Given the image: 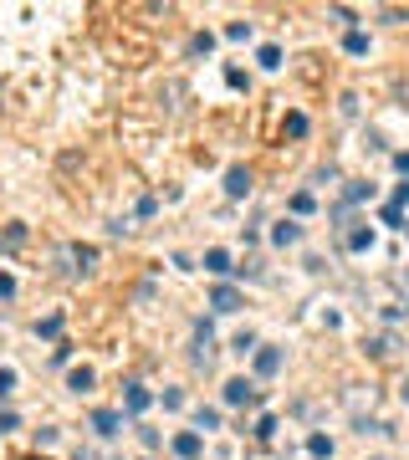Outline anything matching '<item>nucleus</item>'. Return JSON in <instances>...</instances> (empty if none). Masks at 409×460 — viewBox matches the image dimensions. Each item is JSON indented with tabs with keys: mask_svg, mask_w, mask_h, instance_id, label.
Masks as SVG:
<instances>
[{
	"mask_svg": "<svg viewBox=\"0 0 409 460\" xmlns=\"http://www.w3.org/2000/svg\"><path fill=\"white\" fill-rule=\"evenodd\" d=\"M16 394V368H0V399H11Z\"/></svg>",
	"mask_w": 409,
	"mask_h": 460,
	"instance_id": "nucleus-24",
	"label": "nucleus"
},
{
	"mask_svg": "<svg viewBox=\"0 0 409 460\" xmlns=\"http://www.w3.org/2000/svg\"><path fill=\"white\" fill-rule=\"evenodd\" d=\"M205 271H210V276H225V271H235V266H230V256H225L220 246H210V251H205Z\"/></svg>",
	"mask_w": 409,
	"mask_h": 460,
	"instance_id": "nucleus-9",
	"label": "nucleus"
},
{
	"mask_svg": "<svg viewBox=\"0 0 409 460\" xmlns=\"http://www.w3.org/2000/svg\"><path fill=\"white\" fill-rule=\"evenodd\" d=\"M276 368H282V348H256V374L271 379Z\"/></svg>",
	"mask_w": 409,
	"mask_h": 460,
	"instance_id": "nucleus-7",
	"label": "nucleus"
},
{
	"mask_svg": "<svg viewBox=\"0 0 409 460\" xmlns=\"http://www.w3.org/2000/svg\"><path fill=\"white\" fill-rule=\"evenodd\" d=\"M399 394H404V404H409V374H404V389H399Z\"/></svg>",
	"mask_w": 409,
	"mask_h": 460,
	"instance_id": "nucleus-34",
	"label": "nucleus"
},
{
	"mask_svg": "<svg viewBox=\"0 0 409 460\" xmlns=\"http://www.w3.org/2000/svg\"><path fill=\"white\" fill-rule=\"evenodd\" d=\"M394 205H409V184H394Z\"/></svg>",
	"mask_w": 409,
	"mask_h": 460,
	"instance_id": "nucleus-33",
	"label": "nucleus"
},
{
	"mask_svg": "<svg viewBox=\"0 0 409 460\" xmlns=\"http://www.w3.org/2000/svg\"><path fill=\"white\" fill-rule=\"evenodd\" d=\"M210 47H215V36H210V31H200L195 41H189V52H210Z\"/></svg>",
	"mask_w": 409,
	"mask_h": 460,
	"instance_id": "nucleus-29",
	"label": "nucleus"
},
{
	"mask_svg": "<svg viewBox=\"0 0 409 460\" xmlns=\"http://www.w3.org/2000/svg\"><path fill=\"white\" fill-rule=\"evenodd\" d=\"M271 240L287 251V246H297V240H302V225H297V220H276V225H271Z\"/></svg>",
	"mask_w": 409,
	"mask_h": 460,
	"instance_id": "nucleus-6",
	"label": "nucleus"
},
{
	"mask_svg": "<svg viewBox=\"0 0 409 460\" xmlns=\"http://www.w3.org/2000/svg\"><path fill=\"white\" fill-rule=\"evenodd\" d=\"M0 297H16V276L11 271H0Z\"/></svg>",
	"mask_w": 409,
	"mask_h": 460,
	"instance_id": "nucleus-31",
	"label": "nucleus"
},
{
	"mask_svg": "<svg viewBox=\"0 0 409 460\" xmlns=\"http://www.w3.org/2000/svg\"><path fill=\"white\" fill-rule=\"evenodd\" d=\"M287 134L302 138V134H307V113H287Z\"/></svg>",
	"mask_w": 409,
	"mask_h": 460,
	"instance_id": "nucleus-20",
	"label": "nucleus"
},
{
	"mask_svg": "<svg viewBox=\"0 0 409 460\" xmlns=\"http://www.w3.org/2000/svg\"><path fill=\"white\" fill-rule=\"evenodd\" d=\"M312 205H317V200H312L307 189H302V194H292V215H312Z\"/></svg>",
	"mask_w": 409,
	"mask_h": 460,
	"instance_id": "nucleus-23",
	"label": "nucleus"
},
{
	"mask_svg": "<svg viewBox=\"0 0 409 460\" xmlns=\"http://www.w3.org/2000/svg\"><path fill=\"white\" fill-rule=\"evenodd\" d=\"M369 194H374V184H348V200H343V205H348V210H353L358 200H369Z\"/></svg>",
	"mask_w": 409,
	"mask_h": 460,
	"instance_id": "nucleus-22",
	"label": "nucleus"
},
{
	"mask_svg": "<svg viewBox=\"0 0 409 460\" xmlns=\"http://www.w3.org/2000/svg\"><path fill=\"white\" fill-rule=\"evenodd\" d=\"M394 169H399L404 179H409V153H394Z\"/></svg>",
	"mask_w": 409,
	"mask_h": 460,
	"instance_id": "nucleus-32",
	"label": "nucleus"
},
{
	"mask_svg": "<svg viewBox=\"0 0 409 460\" xmlns=\"http://www.w3.org/2000/svg\"><path fill=\"white\" fill-rule=\"evenodd\" d=\"M384 225H399V230H404L409 220H404V215H399V205H384Z\"/></svg>",
	"mask_w": 409,
	"mask_h": 460,
	"instance_id": "nucleus-26",
	"label": "nucleus"
},
{
	"mask_svg": "<svg viewBox=\"0 0 409 460\" xmlns=\"http://www.w3.org/2000/svg\"><path fill=\"white\" fill-rule=\"evenodd\" d=\"M225 194H230V200H246V194H251V169H241V164L225 169Z\"/></svg>",
	"mask_w": 409,
	"mask_h": 460,
	"instance_id": "nucleus-1",
	"label": "nucleus"
},
{
	"mask_svg": "<svg viewBox=\"0 0 409 460\" xmlns=\"http://www.w3.org/2000/svg\"><path fill=\"white\" fill-rule=\"evenodd\" d=\"M67 256H72V261H77V271H82V276H88V271H93V266H97V251H93V246H72V251H67Z\"/></svg>",
	"mask_w": 409,
	"mask_h": 460,
	"instance_id": "nucleus-12",
	"label": "nucleus"
},
{
	"mask_svg": "<svg viewBox=\"0 0 409 460\" xmlns=\"http://www.w3.org/2000/svg\"><path fill=\"white\" fill-rule=\"evenodd\" d=\"M256 440H271V435H276V414H261V420H256Z\"/></svg>",
	"mask_w": 409,
	"mask_h": 460,
	"instance_id": "nucleus-19",
	"label": "nucleus"
},
{
	"mask_svg": "<svg viewBox=\"0 0 409 460\" xmlns=\"http://www.w3.org/2000/svg\"><path fill=\"white\" fill-rule=\"evenodd\" d=\"M174 455H179V460H200V430L174 435Z\"/></svg>",
	"mask_w": 409,
	"mask_h": 460,
	"instance_id": "nucleus-8",
	"label": "nucleus"
},
{
	"mask_svg": "<svg viewBox=\"0 0 409 460\" xmlns=\"http://www.w3.org/2000/svg\"><path fill=\"white\" fill-rule=\"evenodd\" d=\"M0 246H6V251H20V246H26V225H6V235H0Z\"/></svg>",
	"mask_w": 409,
	"mask_h": 460,
	"instance_id": "nucleus-15",
	"label": "nucleus"
},
{
	"mask_svg": "<svg viewBox=\"0 0 409 460\" xmlns=\"http://www.w3.org/2000/svg\"><path fill=\"white\" fill-rule=\"evenodd\" d=\"M394 348H399V343H394L389 333H384V338H369V343H363V353H369V358H389Z\"/></svg>",
	"mask_w": 409,
	"mask_h": 460,
	"instance_id": "nucleus-11",
	"label": "nucleus"
},
{
	"mask_svg": "<svg viewBox=\"0 0 409 460\" xmlns=\"http://www.w3.org/2000/svg\"><path fill=\"white\" fill-rule=\"evenodd\" d=\"M148 404H154V394H148L143 384H128V389H123V409H128V414H143Z\"/></svg>",
	"mask_w": 409,
	"mask_h": 460,
	"instance_id": "nucleus-3",
	"label": "nucleus"
},
{
	"mask_svg": "<svg viewBox=\"0 0 409 460\" xmlns=\"http://www.w3.org/2000/svg\"><path fill=\"white\" fill-rule=\"evenodd\" d=\"M57 440H61L57 425H41V430H36V445H57Z\"/></svg>",
	"mask_w": 409,
	"mask_h": 460,
	"instance_id": "nucleus-25",
	"label": "nucleus"
},
{
	"mask_svg": "<svg viewBox=\"0 0 409 460\" xmlns=\"http://www.w3.org/2000/svg\"><path fill=\"white\" fill-rule=\"evenodd\" d=\"M374 246V230L363 225V230H348V251H369Z\"/></svg>",
	"mask_w": 409,
	"mask_h": 460,
	"instance_id": "nucleus-18",
	"label": "nucleus"
},
{
	"mask_svg": "<svg viewBox=\"0 0 409 460\" xmlns=\"http://www.w3.org/2000/svg\"><path fill=\"white\" fill-rule=\"evenodd\" d=\"M195 430H220V409H195Z\"/></svg>",
	"mask_w": 409,
	"mask_h": 460,
	"instance_id": "nucleus-16",
	"label": "nucleus"
},
{
	"mask_svg": "<svg viewBox=\"0 0 409 460\" xmlns=\"http://www.w3.org/2000/svg\"><path fill=\"white\" fill-rule=\"evenodd\" d=\"M307 455L312 460H333V440L328 435H307Z\"/></svg>",
	"mask_w": 409,
	"mask_h": 460,
	"instance_id": "nucleus-13",
	"label": "nucleus"
},
{
	"mask_svg": "<svg viewBox=\"0 0 409 460\" xmlns=\"http://www.w3.org/2000/svg\"><path fill=\"white\" fill-rule=\"evenodd\" d=\"M343 52H348V57H369V36H363V31H348V36H343Z\"/></svg>",
	"mask_w": 409,
	"mask_h": 460,
	"instance_id": "nucleus-14",
	"label": "nucleus"
},
{
	"mask_svg": "<svg viewBox=\"0 0 409 460\" xmlns=\"http://www.w3.org/2000/svg\"><path fill=\"white\" fill-rule=\"evenodd\" d=\"M16 425H20V420H16V414H11V409H0V435H11Z\"/></svg>",
	"mask_w": 409,
	"mask_h": 460,
	"instance_id": "nucleus-30",
	"label": "nucleus"
},
{
	"mask_svg": "<svg viewBox=\"0 0 409 460\" xmlns=\"http://www.w3.org/2000/svg\"><path fill=\"white\" fill-rule=\"evenodd\" d=\"M256 61H261L266 72H276V67H282V47H261V52H256Z\"/></svg>",
	"mask_w": 409,
	"mask_h": 460,
	"instance_id": "nucleus-17",
	"label": "nucleus"
},
{
	"mask_svg": "<svg viewBox=\"0 0 409 460\" xmlns=\"http://www.w3.org/2000/svg\"><path fill=\"white\" fill-rule=\"evenodd\" d=\"M251 399H261V389H251L246 379H230L225 384V404H251Z\"/></svg>",
	"mask_w": 409,
	"mask_h": 460,
	"instance_id": "nucleus-4",
	"label": "nucleus"
},
{
	"mask_svg": "<svg viewBox=\"0 0 409 460\" xmlns=\"http://www.w3.org/2000/svg\"><path fill=\"white\" fill-rule=\"evenodd\" d=\"M404 230H409V225H404Z\"/></svg>",
	"mask_w": 409,
	"mask_h": 460,
	"instance_id": "nucleus-35",
	"label": "nucleus"
},
{
	"mask_svg": "<svg viewBox=\"0 0 409 460\" xmlns=\"http://www.w3.org/2000/svg\"><path fill=\"white\" fill-rule=\"evenodd\" d=\"M93 384H97V374H93L88 363H82V368H72V374H67V389H72V394H88Z\"/></svg>",
	"mask_w": 409,
	"mask_h": 460,
	"instance_id": "nucleus-10",
	"label": "nucleus"
},
{
	"mask_svg": "<svg viewBox=\"0 0 409 460\" xmlns=\"http://www.w3.org/2000/svg\"><path fill=\"white\" fill-rule=\"evenodd\" d=\"M36 333H41V338H57V333H61V317H57V312H52V317H41V322H36Z\"/></svg>",
	"mask_w": 409,
	"mask_h": 460,
	"instance_id": "nucleus-21",
	"label": "nucleus"
},
{
	"mask_svg": "<svg viewBox=\"0 0 409 460\" xmlns=\"http://www.w3.org/2000/svg\"><path fill=\"white\" fill-rule=\"evenodd\" d=\"M93 430L102 435V440H113V435L123 430V414L118 409H93Z\"/></svg>",
	"mask_w": 409,
	"mask_h": 460,
	"instance_id": "nucleus-2",
	"label": "nucleus"
},
{
	"mask_svg": "<svg viewBox=\"0 0 409 460\" xmlns=\"http://www.w3.org/2000/svg\"><path fill=\"white\" fill-rule=\"evenodd\" d=\"M328 20H338V26H353V11H348V6H333Z\"/></svg>",
	"mask_w": 409,
	"mask_h": 460,
	"instance_id": "nucleus-27",
	"label": "nucleus"
},
{
	"mask_svg": "<svg viewBox=\"0 0 409 460\" xmlns=\"http://www.w3.org/2000/svg\"><path fill=\"white\" fill-rule=\"evenodd\" d=\"M210 307H215V312H235V307H241V292H235V287H225V281H220V287L210 292Z\"/></svg>",
	"mask_w": 409,
	"mask_h": 460,
	"instance_id": "nucleus-5",
	"label": "nucleus"
},
{
	"mask_svg": "<svg viewBox=\"0 0 409 460\" xmlns=\"http://www.w3.org/2000/svg\"><path fill=\"white\" fill-rule=\"evenodd\" d=\"M225 36H230V41H246V36H251V20H235V26H225Z\"/></svg>",
	"mask_w": 409,
	"mask_h": 460,
	"instance_id": "nucleus-28",
	"label": "nucleus"
}]
</instances>
